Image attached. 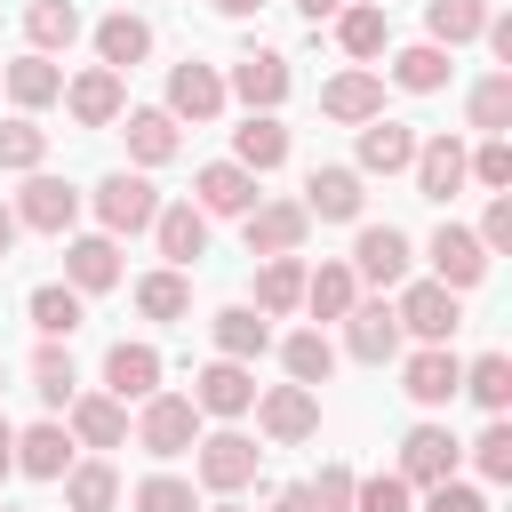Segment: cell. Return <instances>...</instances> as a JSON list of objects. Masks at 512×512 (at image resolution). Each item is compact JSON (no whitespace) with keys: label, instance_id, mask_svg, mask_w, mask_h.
I'll return each instance as SVG.
<instances>
[{"label":"cell","instance_id":"obj_4","mask_svg":"<svg viewBox=\"0 0 512 512\" xmlns=\"http://www.w3.org/2000/svg\"><path fill=\"white\" fill-rule=\"evenodd\" d=\"M392 320H400V336H416V344H448V336L464 328V304H456V288H440V280H400Z\"/></svg>","mask_w":512,"mask_h":512},{"label":"cell","instance_id":"obj_5","mask_svg":"<svg viewBox=\"0 0 512 512\" xmlns=\"http://www.w3.org/2000/svg\"><path fill=\"white\" fill-rule=\"evenodd\" d=\"M256 424H264L272 448H296V440L320 432V392L312 384H264L256 392Z\"/></svg>","mask_w":512,"mask_h":512},{"label":"cell","instance_id":"obj_60","mask_svg":"<svg viewBox=\"0 0 512 512\" xmlns=\"http://www.w3.org/2000/svg\"><path fill=\"white\" fill-rule=\"evenodd\" d=\"M0 512H8V504H0Z\"/></svg>","mask_w":512,"mask_h":512},{"label":"cell","instance_id":"obj_1","mask_svg":"<svg viewBox=\"0 0 512 512\" xmlns=\"http://www.w3.org/2000/svg\"><path fill=\"white\" fill-rule=\"evenodd\" d=\"M96 224L112 232V240H128V232H152V216H160V184L144 176V168H112L96 192Z\"/></svg>","mask_w":512,"mask_h":512},{"label":"cell","instance_id":"obj_11","mask_svg":"<svg viewBox=\"0 0 512 512\" xmlns=\"http://www.w3.org/2000/svg\"><path fill=\"white\" fill-rule=\"evenodd\" d=\"M192 408H200V416H224V424H232V416H248V408H256V368L216 352V360L192 376Z\"/></svg>","mask_w":512,"mask_h":512},{"label":"cell","instance_id":"obj_40","mask_svg":"<svg viewBox=\"0 0 512 512\" xmlns=\"http://www.w3.org/2000/svg\"><path fill=\"white\" fill-rule=\"evenodd\" d=\"M352 304H360L352 264H320V272H304V312H312V320H344Z\"/></svg>","mask_w":512,"mask_h":512},{"label":"cell","instance_id":"obj_36","mask_svg":"<svg viewBox=\"0 0 512 512\" xmlns=\"http://www.w3.org/2000/svg\"><path fill=\"white\" fill-rule=\"evenodd\" d=\"M280 368H288V384H328L336 376V344L320 336V328H296V336H280Z\"/></svg>","mask_w":512,"mask_h":512},{"label":"cell","instance_id":"obj_46","mask_svg":"<svg viewBox=\"0 0 512 512\" xmlns=\"http://www.w3.org/2000/svg\"><path fill=\"white\" fill-rule=\"evenodd\" d=\"M472 472H480L488 488H504V480H512V424H504V416H488V432L472 440Z\"/></svg>","mask_w":512,"mask_h":512},{"label":"cell","instance_id":"obj_59","mask_svg":"<svg viewBox=\"0 0 512 512\" xmlns=\"http://www.w3.org/2000/svg\"><path fill=\"white\" fill-rule=\"evenodd\" d=\"M0 392H8V368H0Z\"/></svg>","mask_w":512,"mask_h":512},{"label":"cell","instance_id":"obj_29","mask_svg":"<svg viewBox=\"0 0 512 512\" xmlns=\"http://www.w3.org/2000/svg\"><path fill=\"white\" fill-rule=\"evenodd\" d=\"M208 336H216V352H224V360H248V368L272 352V320H264L256 304H224V312L208 320Z\"/></svg>","mask_w":512,"mask_h":512},{"label":"cell","instance_id":"obj_58","mask_svg":"<svg viewBox=\"0 0 512 512\" xmlns=\"http://www.w3.org/2000/svg\"><path fill=\"white\" fill-rule=\"evenodd\" d=\"M200 512H248V504H232V496H216V504H200Z\"/></svg>","mask_w":512,"mask_h":512},{"label":"cell","instance_id":"obj_50","mask_svg":"<svg viewBox=\"0 0 512 512\" xmlns=\"http://www.w3.org/2000/svg\"><path fill=\"white\" fill-rule=\"evenodd\" d=\"M352 464H320V480H304V496H312V512H352Z\"/></svg>","mask_w":512,"mask_h":512},{"label":"cell","instance_id":"obj_44","mask_svg":"<svg viewBox=\"0 0 512 512\" xmlns=\"http://www.w3.org/2000/svg\"><path fill=\"white\" fill-rule=\"evenodd\" d=\"M48 160V128L32 120V112H16V120H0V168H16V176H32Z\"/></svg>","mask_w":512,"mask_h":512},{"label":"cell","instance_id":"obj_23","mask_svg":"<svg viewBox=\"0 0 512 512\" xmlns=\"http://www.w3.org/2000/svg\"><path fill=\"white\" fill-rule=\"evenodd\" d=\"M344 352H352L360 368H384V360H400V320H392V304H384V296L344 312Z\"/></svg>","mask_w":512,"mask_h":512},{"label":"cell","instance_id":"obj_21","mask_svg":"<svg viewBox=\"0 0 512 512\" xmlns=\"http://www.w3.org/2000/svg\"><path fill=\"white\" fill-rule=\"evenodd\" d=\"M152 240H160V264L192 272V264L208 256V216H200L192 200H160V216H152Z\"/></svg>","mask_w":512,"mask_h":512},{"label":"cell","instance_id":"obj_56","mask_svg":"<svg viewBox=\"0 0 512 512\" xmlns=\"http://www.w3.org/2000/svg\"><path fill=\"white\" fill-rule=\"evenodd\" d=\"M16 232H24V224H16V208H8V200H0V256H8V248H16Z\"/></svg>","mask_w":512,"mask_h":512},{"label":"cell","instance_id":"obj_47","mask_svg":"<svg viewBox=\"0 0 512 512\" xmlns=\"http://www.w3.org/2000/svg\"><path fill=\"white\" fill-rule=\"evenodd\" d=\"M416 504V488L400 480V472H368V480H352V512H408Z\"/></svg>","mask_w":512,"mask_h":512},{"label":"cell","instance_id":"obj_48","mask_svg":"<svg viewBox=\"0 0 512 512\" xmlns=\"http://www.w3.org/2000/svg\"><path fill=\"white\" fill-rule=\"evenodd\" d=\"M136 512H200V496H192V480H176V472H152V480H136V496H128Z\"/></svg>","mask_w":512,"mask_h":512},{"label":"cell","instance_id":"obj_9","mask_svg":"<svg viewBox=\"0 0 512 512\" xmlns=\"http://www.w3.org/2000/svg\"><path fill=\"white\" fill-rule=\"evenodd\" d=\"M16 224H32V232H56V240H72V224H80V192H72L64 176L32 168V176H24V192H16Z\"/></svg>","mask_w":512,"mask_h":512},{"label":"cell","instance_id":"obj_41","mask_svg":"<svg viewBox=\"0 0 512 512\" xmlns=\"http://www.w3.org/2000/svg\"><path fill=\"white\" fill-rule=\"evenodd\" d=\"M32 392H40V408H48V416H56V408H72V392H80L72 352H64V344H48V336H40V352H32Z\"/></svg>","mask_w":512,"mask_h":512},{"label":"cell","instance_id":"obj_6","mask_svg":"<svg viewBox=\"0 0 512 512\" xmlns=\"http://www.w3.org/2000/svg\"><path fill=\"white\" fill-rule=\"evenodd\" d=\"M224 104H232V96H224V72H216V64L184 56V64L168 72V104H160L168 120H192V128H208V120H224Z\"/></svg>","mask_w":512,"mask_h":512},{"label":"cell","instance_id":"obj_38","mask_svg":"<svg viewBox=\"0 0 512 512\" xmlns=\"http://www.w3.org/2000/svg\"><path fill=\"white\" fill-rule=\"evenodd\" d=\"M112 504H120V472L104 456L64 464V512H112Z\"/></svg>","mask_w":512,"mask_h":512},{"label":"cell","instance_id":"obj_2","mask_svg":"<svg viewBox=\"0 0 512 512\" xmlns=\"http://www.w3.org/2000/svg\"><path fill=\"white\" fill-rule=\"evenodd\" d=\"M192 440H200V408H192V392H152V400H136V448H144V456L176 464Z\"/></svg>","mask_w":512,"mask_h":512},{"label":"cell","instance_id":"obj_52","mask_svg":"<svg viewBox=\"0 0 512 512\" xmlns=\"http://www.w3.org/2000/svg\"><path fill=\"white\" fill-rule=\"evenodd\" d=\"M472 240H480L488 256H504V248H512V200H504V192H488V216H480V232H472Z\"/></svg>","mask_w":512,"mask_h":512},{"label":"cell","instance_id":"obj_55","mask_svg":"<svg viewBox=\"0 0 512 512\" xmlns=\"http://www.w3.org/2000/svg\"><path fill=\"white\" fill-rule=\"evenodd\" d=\"M8 472H16V424L0 416V480H8Z\"/></svg>","mask_w":512,"mask_h":512},{"label":"cell","instance_id":"obj_54","mask_svg":"<svg viewBox=\"0 0 512 512\" xmlns=\"http://www.w3.org/2000/svg\"><path fill=\"white\" fill-rule=\"evenodd\" d=\"M336 8H344V0H296V16H304V24H328Z\"/></svg>","mask_w":512,"mask_h":512},{"label":"cell","instance_id":"obj_19","mask_svg":"<svg viewBox=\"0 0 512 512\" xmlns=\"http://www.w3.org/2000/svg\"><path fill=\"white\" fill-rule=\"evenodd\" d=\"M408 176H416V192L424 200H456L464 192V136H416V160H408Z\"/></svg>","mask_w":512,"mask_h":512},{"label":"cell","instance_id":"obj_16","mask_svg":"<svg viewBox=\"0 0 512 512\" xmlns=\"http://www.w3.org/2000/svg\"><path fill=\"white\" fill-rule=\"evenodd\" d=\"M64 432H72V448H128V400H112V392H72Z\"/></svg>","mask_w":512,"mask_h":512},{"label":"cell","instance_id":"obj_20","mask_svg":"<svg viewBox=\"0 0 512 512\" xmlns=\"http://www.w3.org/2000/svg\"><path fill=\"white\" fill-rule=\"evenodd\" d=\"M368 192H360V168H312L304 176V216L312 224H360Z\"/></svg>","mask_w":512,"mask_h":512},{"label":"cell","instance_id":"obj_14","mask_svg":"<svg viewBox=\"0 0 512 512\" xmlns=\"http://www.w3.org/2000/svg\"><path fill=\"white\" fill-rule=\"evenodd\" d=\"M400 392H408L416 408H448V400L464 392V360H456L448 344H416L408 368H400Z\"/></svg>","mask_w":512,"mask_h":512},{"label":"cell","instance_id":"obj_10","mask_svg":"<svg viewBox=\"0 0 512 512\" xmlns=\"http://www.w3.org/2000/svg\"><path fill=\"white\" fill-rule=\"evenodd\" d=\"M304 232H312L304 200H256V208L240 216V240H248V256H296V248H304Z\"/></svg>","mask_w":512,"mask_h":512},{"label":"cell","instance_id":"obj_7","mask_svg":"<svg viewBox=\"0 0 512 512\" xmlns=\"http://www.w3.org/2000/svg\"><path fill=\"white\" fill-rule=\"evenodd\" d=\"M80 128H112L120 112H128V72H112V64H88V72H72L64 80V96H56Z\"/></svg>","mask_w":512,"mask_h":512},{"label":"cell","instance_id":"obj_51","mask_svg":"<svg viewBox=\"0 0 512 512\" xmlns=\"http://www.w3.org/2000/svg\"><path fill=\"white\" fill-rule=\"evenodd\" d=\"M424 512H488V496L472 480H432L424 488Z\"/></svg>","mask_w":512,"mask_h":512},{"label":"cell","instance_id":"obj_22","mask_svg":"<svg viewBox=\"0 0 512 512\" xmlns=\"http://www.w3.org/2000/svg\"><path fill=\"white\" fill-rule=\"evenodd\" d=\"M64 288H80V296L120 288V240H112V232H80V240H64Z\"/></svg>","mask_w":512,"mask_h":512},{"label":"cell","instance_id":"obj_32","mask_svg":"<svg viewBox=\"0 0 512 512\" xmlns=\"http://www.w3.org/2000/svg\"><path fill=\"white\" fill-rule=\"evenodd\" d=\"M304 256H264L256 264V312L264 320H288V312H304Z\"/></svg>","mask_w":512,"mask_h":512},{"label":"cell","instance_id":"obj_18","mask_svg":"<svg viewBox=\"0 0 512 512\" xmlns=\"http://www.w3.org/2000/svg\"><path fill=\"white\" fill-rule=\"evenodd\" d=\"M224 96H240L248 112H280V96H288V56H272V48H248V56L224 72Z\"/></svg>","mask_w":512,"mask_h":512},{"label":"cell","instance_id":"obj_37","mask_svg":"<svg viewBox=\"0 0 512 512\" xmlns=\"http://www.w3.org/2000/svg\"><path fill=\"white\" fill-rule=\"evenodd\" d=\"M24 40H32L40 56H64V48L80 40V8H72V0H24Z\"/></svg>","mask_w":512,"mask_h":512},{"label":"cell","instance_id":"obj_28","mask_svg":"<svg viewBox=\"0 0 512 512\" xmlns=\"http://www.w3.org/2000/svg\"><path fill=\"white\" fill-rule=\"evenodd\" d=\"M320 112H328V120H344V128H360V120H376V112H384V80H376L368 64H352V72H336V80L320 88Z\"/></svg>","mask_w":512,"mask_h":512},{"label":"cell","instance_id":"obj_57","mask_svg":"<svg viewBox=\"0 0 512 512\" xmlns=\"http://www.w3.org/2000/svg\"><path fill=\"white\" fill-rule=\"evenodd\" d=\"M256 8H264V0H216V16H232V24H240V16H256Z\"/></svg>","mask_w":512,"mask_h":512},{"label":"cell","instance_id":"obj_31","mask_svg":"<svg viewBox=\"0 0 512 512\" xmlns=\"http://www.w3.org/2000/svg\"><path fill=\"white\" fill-rule=\"evenodd\" d=\"M64 464H72V432L56 416H40V424L16 432V472L24 480H64Z\"/></svg>","mask_w":512,"mask_h":512},{"label":"cell","instance_id":"obj_35","mask_svg":"<svg viewBox=\"0 0 512 512\" xmlns=\"http://www.w3.org/2000/svg\"><path fill=\"white\" fill-rule=\"evenodd\" d=\"M456 48H440V40H416V48H392V88H408V96H432V88H448V64Z\"/></svg>","mask_w":512,"mask_h":512},{"label":"cell","instance_id":"obj_13","mask_svg":"<svg viewBox=\"0 0 512 512\" xmlns=\"http://www.w3.org/2000/svg\"><path fill=\"white\" fill-rule=\"evenodd\" d=\"M112 128L128 136V160H136V168H168V160L184 152V120H168L160 104H128Z\"/></svg>","mask_w":512,"mask_h":512},{"label":"cell","instance_id":"obj_12","mask_svg":"<svg viewBox=\"0 0 512 512\" xmlns=\"http://www.w3.org/2000/svg\"><path fill=\"white\" fill-rule=\"evenodd\" d=\"M456 464H464V448H456V432L448 424H408V440H400V480L408 488H432V480H456Z\"/></svg>","mask_w":512,"mask_h":512},{"label":"cell","instance_id":"obj_15","mask_svg":"<svg viewBox=\"0 0 512 512\" xmlns=\"http://www.w3.org/2000/svg\"><path fill=\"white\" fill-rule=\"evenodd\" d=\"M424 256H432V280H440V288H456V296L488 280V248H480L464 224H440V232L424 240Z\"/></svg>","mask_w":512,"mask_h":512},{"label":"cell","instance_id":"obj_17","mask_svg":"<svg viewBox=\"0 0 512 512\" xmlns=\"http://www.w3.org/2000/svg\"><path fill=\"white\" fill-rule=\"evenodd\" d=\"M328 24H336V48H344L352 64H376V56L392 48V8H384V0H344Z\"/></svg>","mask_w":512,"mask_h":512},{"label":"cell","instance_id":"obj_25","mask_svg":"<svg viewBox=\"0 0 512 512\" xmlns=\"http://www.w3.org/2000/svg\"><path fill=\"white\" fill-rule=\"evenodd\" d=\"M0 88L16 96V112H48V104L64 96V64L40 56V48H24L16 64H0Z\"/></svg>","mask_w":512,"mask_h":512},{"label":"cell","instance_id":"obj_34","mask_svg":"<svg viewBox=\"0 0 512 512\" xmlns=\"http://www.w3.org/2000/svg\"><path fill=\"white\" fill-rule=\"evenodd\" d=\"M232 160H240L248 176H272V168L288 160V128H280L272 112H248V120L232 128Z\"/></svg>","mask_w":512,"mask_h":512},{"label":"cell","instance_id":"obj_45","mask_svg":"<svg viewBox=\"0 0 512 512\" xmlns=\"http://www.w3.org/2000/svg\"><path fill=\"white\" fill-rule=\"evenodd\" d=\"M464 112H472V128H480V136H504V128H512V72L472 80V104H464Z\"/></svg>","mask_w":512,"mask_h":512},{"label":"cell","instance_id":"obj_3","mask_svg":"<svg viewBox=\"0 0 512 512\" xmlns=\"http://www.w3.org/2000/svg\"><path fill=\"white\" fill-rule=\"evenodd\" d=\"M256 464H264V448H256L248 432H232V424L192 440V472H200V488H208V496H240V488L256 480Z\"/></svg>","mask_w":512,"mask_h":512},{"label":"cell","instance_id":"obj_24","mask_svg":"<svg viewBox=\"0 0 512 512\" xmlns=\"http://www.w3.org/2000/svg\"><path fill=\"white\" fill-rule=\"evenodd\" d=\"M192 208H200V216H248V208H256V176H248L240 160H208V168L192 176Z\"/></svg>","mask_w":512,"mask_h":512},{"label":"cell","instance_id":"obj_49","mask_svg":"<svg viewBox=\"0 0 512 512\" xmlns=\"http://www.w3.org/2000/svg\"><path fill=\"white\" fill-rule=\"evenodd\" d=\"M464 184L504 192V184H512V144H504V136H480V152H464Z\"/></svg>","mask_w":512,"mask_h":512},{"label":"cell","instance_id":"obj_30","mask_svg":"<svg viewBox=\"0 0 512 512\" xmlns=\"http://www.w3.org/2000/svg\"><path fill=\"white\" fill-rule=\"evenodd\" d=\"M104 392H112V400H152V392H160V352L120 336V344L104 352Z\"/></svg>","mask_w":512,"mask_h":512},{"label":"cell","instance_id":"obj_39","mask_svg":"<svg viewBox=\"0 0 512 512\" xmlns=\"http://www.w3.org/2000/svg\"><path fill=\"white\" fill-rule=\"evenodd\" d=\"M488 8H496V0H424V32H432L440 48H472L480 24H488Z\"/></svg>","mask_w":512,"mask_h":512},{"label":"cell","instance_id":"obj_33","mask_svg":"<svg viewBox=\"0 0 512 512\" xmlns=\"http://www.w3.org/2000/svg\"><path fill=\"white\" fill-rule=\"evenodd\" d=\"M152 56V24L144 16H128V8H112L104 24H96V64H112V72H136Z\"/></svg>","mask_w":512,"mask_h":512},{"label":"cell","instance_id":"obj_43","mask_svg":"<svg viewBox=\"0 0 512 512\" xmlns=\"http://www.w3.org/2000/svg\"><path fill=\"white\" fill-rule=\"evenodd\" d=\"M464 392H472L488 416H504V408H512V360H504V352H480V360H464Z\"/></svg>","mask_w":512,"mask_h":512},{"label":"cell","instance_id":"obj_53","mask_svg":"<svg viewBox=\"0 0 512 512\" xmlns=\"http://www.w3.org/2000/svg\"><path fill=\"white\" fill-rule=\"evenodd\" d=\"M272 512H312V496H304V480H296V488H280V496H272Z\"/></svg>","mask_w":512,"mask_h":512},{"label":"cell","instance_id":"obj_8","mask_svg":"<svg viewBox=\"0 0 512 512\" xmlns=\"http://www.w3.org/2000/svg\"><path fill=\"white\" fill-rule=\"evenodd\" d=\"M344 264H352V280H368V288H400L408 264H416V248H408L400 224H360V240H352Z\"/></svg>","mask_w":512,"mask_h":512},{"label":"cell","instance_id":"obj_26","mask_svg":"<svg viewBox=\"0 0 512 512\" xmlns=\"http://www.w3.org/2000/svg\"><path fill=\"white\" fill-rule=\"evenodd\" d=\"M408 160H416V128L408 120H384V112L360 120V160H352L360 176H400Z\"/></svg>","mask_w":512,"mask_h":512},{"label":"cell","instance_id":"obj_27","mask_svg":"<svg viewBox=\"0 0 512 512\" xmlns=\"http://www.w3.org/2000/svg\"><path fill=\"white\" fill-rule=\"evenodd\" d=\"M24 320H32L48 344H72V336H80V320H88V296H80V288H64V280H40V288L24 296Z\"/></svg>","mask_w":512,"mask_h":512},{"label":"cell","instance_id":"obj_42","mask_svg":"<svg viewBox=\"0 0 512 512\" xmlns=\"http://www.w3.org/2000/svg\"><path fill=\"white\" fill-rule=\"evenodd\" d=\"M136 312H144V320H184V312H192V280H184L176 264L144 272V280H136Z\"/></svg>","mask_w":512,"mask_h":512}]
</instances>
